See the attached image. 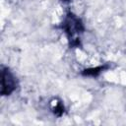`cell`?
Listing matches in <instances>:
<instances>
[{
    "instance_id": "7a4b0ae2",
    "label": "cell",
    "mask_w": 126,
    "mask_h": 126,
    "mask_svg": "<svg viewBox=\"0 0 126 126\" xmlns=\"http://www.w3.org/2000/svg\"><path fill=\"white\" fill-rule=\"evenodd\" d=\"M17 88V81L14 74L6 67L1 68V94L9 95Z\"/></svg>"
},
{
    "instance_id": "277c9868",
    "label": "cell",
    "mask_w": 126,
    "mask_h": 126,
    "mask_svg": "<svg viewBox=\"0 0 126 126\" xmlns=\"http://www.w3.org/2000/svg\"><path fill=\"white\" fill-rule=\"evenodd\" d=\"M62 1H64V2H68V1H70V0H62Z\"/></svg>"
},
{
    "instance_id": "6da1fadb",
    "label": "cell",
    "mask_w": 126,
    "mask_h": 126,
    "mask_svg": "<svg viewBox=\"0 0 126 126\" xmlns=\"http://www.w3.org/2000/svg\"><path fill=\"white\" fill-rule=\"evenodd\" d=\"M62 29L68 36L70 44L72 46H79L80 39L79 35L84 31L82 21L73 13H68L62 23Z\"/></svg>"
},
{
    "instance_id": "3957f363",
    "label": "cell",
    "mask_w": 126,
    "mask_h": 126,
    "mask_svg": "<svg viewBox=\"0 0 126 126\" xmlns=\"http://www.w3.org/2000/svg\"><path fill=\"white\" fill-rule=\"evenodd\" d=\"M103 69H104L103 66L96 67V68H93V69H88V70H85L84 75H86V76H97Z\"/></svg>"
}]
</instances>
